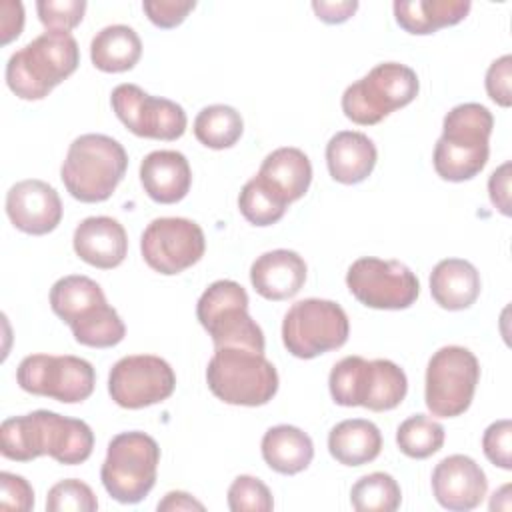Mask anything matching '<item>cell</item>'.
I'll return each mask as SVG.
<instances>
[{
	"label": "cell",
	"mask_w": 512,
	"mask_h": 512,
	"mask_svg": "<svg viewBox=\"0 0 512 512\" xmlns=\"http://www.w3.org/2000/svg\"><path fill=\"white\" fill-rule=\"evenodd\" d=\"M92 448L94 432L84 420L52 410L12 416L0 426V452L14 462L50 456L64 466H76L90 458Z\"/></svg>",
	"instance_id": "cell-1"
},
{
	"label": "cell",
	"mask_w": 512,
	"mask_h": 512,
	"mask_svg": "<svg viewBox=\"0 0 512 512\" xmlns=\"http://www.w3.org/2000/svg\"><path fill=\"white\" fill-rule=\"evenodd\" d=\"M492 112L478 102L454 106L442 122V136L434 146L432 164L448 182H464L478 176L490 156Z\"/></svg>",
	"instance_id": "cell-2"
},
{
	"label": "cell",
	"mask_w": 512,
	"mask_h": 512,
	"mask_svg": "<svg viewBox=\"0 0 512 512\" xmlns=\"http://www.w3.org/2000/svg\"><path fill=\"white\" fill-rule=\"evenodd\" d=\"M80 48L70 32L36 36L16 50L6 64V84L22 100H42L76 72Z\"/></svg>",
	"instance_id": "cell-3"
},
{
	"label": "cell",
	"mask_w": 512,
	"mask_h": 512,
	"mask_svg": "<svg viewBox=\"0 0 512 512\" xmlns=\"http://www.w3.org/2000/svg\"><path fill=\"white\" fill-rule=\"evenodd\" d=\"M128 168L124 146L106 134H82L72 140L60 178L72 198L96 204L108 200Z\"/></svg>",
	"instance_id": "cell-4"
},
{
	"label": "cell",
	"mask_w": 512,
	"mask_h": 512,
	"mask_svg": "<svg viewBox=\"0 0 512 512\" xmlns=\"http://www.w3.org/2000/svg\"><path fill=\"white\" fill-rule=\"evenodd\" d=\"M328 388L332 400L340 406H364L372 412H386L406 398L408 378L392 360L346 356L330 370Z\"/></svg>",
	"instance_id": "cell-5"
},
{
	"label": "cell",
	"mask_w": 512,
	"mask_h": 512,
	"mask_svg": "<svg viewBox=\"0 0 512 512\" xmlns=\"http://www.w3.org/2000/svg\"><path fill=\"white\" fill-rule=\"evenodd\" d=\"M210 392L234 406H264L278 392V372L262 354L246 348H216L206 368Z\"/></svg>",
	"instance_id": "cell-6"
},
{
	"label": "cell",
	"mask_w": 512,
	"mask_h": 512,
	"mask_svg": "<svg viewBox=\"0 0 512 512\" xmlns=\"http://www.w3.org/2000/svg\"><path fill=\"white\" fill-rule=\"evenodd\" d=\"M420 90L416 72L400 62H380L342 94V112L358 126H374L408 106Z\"/></svg>",
	"instance_id": "cell-7"
},
{
	"label": "cell",
	"mask_w": 512,
	"mask_h": 512,
	"mask_svg": "<svg viewBox=\"0 0 512 512\" xmlns=\"http://www.w3.org/2000/svg\"><path fill=\"white\" fill-rule=\"evenodd\" d=\"M160 448L144 432H120L110 444L100 468L106 492L122 504H138L156 484Z\"/></svg>",
	"instance_id": "cell-8"
},
{
	"label": "cell",
	"mask_w": 512,
	"mask_h": 512,
	"mask_svg": "<svg viewBox=\"0 0 512 512\" xmlns=\"http://www.w3.org/2000/svg\"><path fill=\"white\" fill-rule=\"evenodd\" d=\"M196 316L216 348H246L264 354V332L248 314V294L234 280H216L200 296Z\"/></svg>",
	"instance_id": "cell-9"
},
{
	"label": "cell",
	"mask_w": 512,
	"mask_h": 512,
	"mask_svg": "<svg viewBox=\"0 0 512 512\" xmlns=\"http://www.w3.org/2000/svg\"><path fill=\"white\" fill-rule=\"evenodd\" d=\"M348 334V316L344 308L332 300H298L288 308L282 320V342L292 356L302 360L342 348Z\"/></svg>",
	"instance_id": "cell-10"
},
{
	"label": "cell",
	"mask_w": 512,
	"mask_h": 512,
	"mask_svg": "<svg viewBox=\"0 0 512 512\" xmlns=\"http://www.w3.org/2000/svg\"><path fill=\"white\" fill-rule=\"evenodd\" d=\"M480 380V364L464 346H442L426 366L424 400L432 416L456 418L464 414Z\"/></svg>",
	"instance_id": "cell-11"
},
{
	"label": "cell",
	"mask_w": 512,
	"mask_h": 512,
	"mask_svg": "<svg viewBox=\"0 0 512 512\" xmlns=\"http://www.w3.org/2000/svg\"><path fill=\"white\" fill-rule=\"evenodd\" d=\"M16 382L28 394L78 404L94 392L96 372L88 360L78 356L30 354L18 364Z\"/></svg>",
	"instance_id": "cell-12"
},
{
	"label": "cell",
	"mask_w": 512,
	"mask_h": 512,
	"mask_svg": "<svg viewBox=\"0 0 512 512\" xmlns=\"http://www.w3.org/2000/svg\"><path fill=\"white\" fill-rule=\"evenodd\" d=\"M346 286L360 304L376 310L410 308L420 294V282L406 264L374 256L350 264Z\"/></svg>",
	"instance_id": "cell-13"
},
{
	"label": "cell",
	"mask_w": 512,
	"mask_h": 512,
	"mask_svg": "<svg viewBox=\"0 0 512 512\" xmlns=\"http://www.w3.org/2000/svg\"><path fill=\"white\" fill-rule=\"evenodd\" d=\"M144 262L158 274L174 276L194 266L206 250L202 228L188 218L166 216L152 220L140 238Z\"/></svg>",
	"instance_id": "cell-14"
},
{
	"label": "cell",
	"mask_w": 512,
	"mask_h": 512,
	"mask_svg": "<svg viewBox=\"0 0 512 512\" xmlns=\"http://www.w3.org/2000/svg\"><path fill=\"white\" fill-rule=\"evenodd\" d=\"M110 104L118 120L140 138L172 142L186 132L188 118L180 104L152 96L136 84H118Z\"/></svg>",
	"instance_id": "cell-15"
},
{
	"label": "cell",
	"mask_w": 512,
	"mask_h": 512,
	"mask_svg": "<svg viewBox=\"0 0 512 512\" xmlns=\"http://www.w3.org/2000/svg\"><path fill=\"white\" fill-rule=\"evenodd\" d=\"M176 374L172 366L154 354H134L120 358L108 374L112 400L128 410H140L172 396Z\"/></svg>",
	"instance_id": "cell-16"
},
{
	"label": "cell",
	"mask_w": 512,
	"mask_h": 512,
	"mask_svg": "<svg viewBox=\"0 0 512 512\" xmlns=\"http://www.w3.org/2000/svg\"><path fill=\"white\" fill-rule=\"evenodd\" d=\"M6 214L12 226L24 234L42 236L62 220V200L44 180H20L6 194Z\"/></svg>",
	"instance_id": "cell-17"
},
{
	"label": "cell",
	"mask_w": 512,
	"mask_h": 512,
	"mask_svg": "<svg viewBox=\"0 0 512 512\" xmlns=\"http://www.w3.org/2000/svg\"><path fill=\"white\" fill-rule=\"evenodd\" d=\"M486 490V474L470 456H446L436 464L432 472V494L436 502L446 510H474L484 500Z\"/></svg>",
	"instance_id": "cell-18"
},
{
	"label": "cell",
	"mask_w": 512,
	"mask_h": 512,
	"mask_svg": "<svg viewBox=\"0 0 512 512\" xmlns=\"http://www.w3.org/2000/svg\"><path fill=\"white\" fill-rule=\"evenodd\" d=\"M72 246L76 256L86 264L112 270L120 266L128 254V236L116 218L90 216L76 226Z\"/></svg>",
	"instance_id": "cell-19"
},
{
	"label": "cell",
	"mask_w": 512,
	"mask_h": 512,
	"mask_svg": "<svg viewBox=\"0 0 512 512\" xmlns=\"http://www.w3.org/2000/svg\"><path fill=\"white\" fill-rule=\"evenodd\" d=\"M304 258L286 248L260 254L250 266V282L254 290L266 300H288L300 292L306 282Z\"/></svg>",
	"instance_id": "cell-20"
},
{
	"label": "cell",
	"mask_w": 512,
	"mask_h": 512,
	"mask_svg": "<svg viewBox=\"0 0 512 512\" xmlns=\"http://www.w3.org/2000/svg\"><path fill=\"white\" fill-rule=\"evenodd\" d=\"M50 306L72 332L90 324L110 308L100 284L82 274L56 280L50 288Z\"/></svg>",
	"instance_id": "cell-21"
},
{
	"label": "cell",
	"mask_w": 512,
	"mask_h": 512,
	"mask_svg": "<svg viewBox=\"0 0 512 512\" xmlns=\"http://www.w3.org/2000/svg\"><path fill=\"white\" fill-rule=\"evenodd\" d=\"M144 192L158 204H176L192 186V170L178 150H154L140 164Z\"/></svg>",
	"instance_id": "cell-22"
},
{
	"label": "cell",
	"mask_w": 512,
	"mask_h": 512,
	"mask_svg": "<svg viewBox=\"0 0 512 512\" xmlns=\"http://www.w3.org/2000/svg\"><path fill=\"white\" fill-rule=\"evenodd\" d=\"M378 160L374 142L356 130L336 132L326 144V164L332 180L340 184H358L366 180Z\"/></svg>",
	"instance_id": "cell-23"
},
{
	"label": "cell",
	"mask_w": 512,
	"mask_h": 512,
	"mask_svg": "<svg viewBox=\"0 0 512 512\" xmlns=\"http://www.w3.org/2000/svg\"><path fill=\"white\" fill-rule=\"evenodd\" d=\"M482 280L476 266L464 258H444L430 274V294L444 310H466L480 296Z\"/></svg>",
	"instance_id": "cell-24"
},
{
	"label": "cell",
	"mask_w": 512,
	"mask_h": 512,
	"mask_svg": "<svg viewBox=\"0 0 512 512\" xmlns=\"http://www.w3.org/2000/svg\"><path fill=\"white\" fill-rule=\"evenodd\" d=\"M282 200L288 204L300 200L312 182L310 158L292 146L272 150L258 170V174Z\"/></svg>",
	"instance_id": "cell-25"
},
{
	"label": "cell",
	"mask_w": 512,
	"mask_h": 512,
	"mask_svg": "<svg viewBox=\"0 0 512 512\" xmlns=\"http://www.w3.org/2000/svg\"><path fill=\"white\" fill-rule=\"evenodd\" d=\"M394 18L402 30L416 36L434 34L462 22L472 4L468 0H396Z\"/></svg>",
	"instance_id": "cell-26"
},
{
	"label": "cell",
	"mask_w": 512,
	"mask_h": 512,
	"mask_svg": "<svg viewBox=\"0 0 512 512\" xmlns=\"http://www.w3.org/2000/svg\"><path fill=\"white\" fill-rule=\"evenodd\" d=\"M262 458L278 474H298L306 470L314 458L312 438L298 426L278 424L262 436Z\"/></svg>",
	"instance_id": "cell-27"
},
{
	"label": "cell",
	"mask_w": 512,
	"mask_h": 512,
	"mask_svg": "<svg viewBox=\"0 0 512 512\" xmlns=\"http://www.w3.org/2000/svg\"><path fill=\"white\" fill-rule=\"evenodd\" d=\"M382 434L378 426L364 418L338 422L328 434V452L344 466H362L378 458Z\"/></svg>",
	"instance_id": "cell-28"
},
{
	"label": "cell",
	"mask_w": 512,
	"mask_h": 512,
	"mask_svg": "<svg viewBox=\"0 0 512 512\" xmlns=\"http://www.w3.org/2000/svg\"><path fill=\"white\" fill-rule=\"evenodd\" d=\"M142 56V40L134 28L112 24L96 32L90 42V60L100 72L118 74L132 70Z\"/></svg>",
	"instance_id": "cell-29"
},
{
	"label": "cell",
	"mask_w": 512,
	"mask_h": 512,
	"mask_svg": "<svg viewBox=\"0 0 512 512\" xmlns=\"http://www.w3.org/2000/svg\"><path fill=\"white\" fill-rule=\"evenodd\" d=\"M244 132L240 112L228 104H212L202 108L194 118V136L212 150L232 148Z\"/></svg>",
	"instance_id": "cell-30"
},
{
	"label": "cell",
	"mask_w": 512,
	"mask_h": 512,
	"mask_svg": "<svg viewBox=\"0 0 512 512\" xmlns=\"http://www.w3.org/2000/svg\"><path fill=\"white\" fill-rule=\"evenodd\" d=\"M402 502V490L394 476L372 472L356 480L350 490V504L358 512H394Z\"/></svg>",
	"instance_id": "cell-31"
},
{
	"label": "cell",
	"mask_w": 512,
	"mask_h": 512,
	"mask_svg": "<svg viewBox=\"0 0 512 512\" xmlns=\"http://www.w3.org/2000/svg\"><path fill=\"white\" fill-rule=\"evenodd\" d=\"M290 204L282 200L260 176L250 178L238 196L240 214L254 226H272L286 214Z\"/></svg>",
	"instance_id": "cell-32"
},
{
	"label": "cell",
	"mask_w": 512,
	"mask_h": 512,
	"mask_svg": "<svg viewBox=\"0 0 512 512\" xmlns=\"http://www.w3.org/2000/svg\"><path fill=\"white\" fill-rule=\"evenodd\" d=\"M396 444L408 458L424 460L442 448L444 426L426 414H414L398 426Z\"/></svg>",
	"instance_id": "cell-33"
},
{
	"label": "cell",
	"mask_w": 512,
	"mask_h": 512,
	"mask_svg": "<svg viewBox=\"0 0 512 512\" xmlns=\"http://www.w3.org/2000/svg\"><path fill=\"white\" fill-rule=\"evenodd\" d=\"M48 512H94L98 510V498L92 488L76 478L56 482L46 496Z\"/></svg>",
	"instance_id": "cell-34"
},
{
	"label": "cell",
	"mask_w": 512,
	"mask_h": 512,
	"mask_svg": "<svg viewBox=\"0 0 512 512\" xmlns=\"http://www.w3.org/2000/svg\"><path fill=\"white\" fill-rule=\"evenodd\" d=\"M228 508L232 512H270L274 508L272 492L256 476L240 474L228 488Z\"/></svg>",
	"instance_id": "cell-35"
},
{
	"label": "cell",
	"mask_w": 512,
	"mask_h": 512,
	"mask_svg": "<svg viewBox=\"0 0 512 512\" xmlns=\"http://www.w3.org/2000/svg\"><path fill=\"white\" fill-rule=\"evenodd\" d=\"M36 12L46 30L70 32L76 28L86 12L84 0H38Z\"/></svg>",
	"instance_id": "cell-36"
},
{
	"label": "cell",
	"mask_w": 512,
	"mask_h": 512,
	"mask_svg": "<svg viewBox=\"0 0 512 512\" xmlns=\"http://www.w3.org/2000/svg\"><path fill=\"white\" fill-rule=\"evenodd\" d=\"M484 456L498 468H512V422L508 418L492 422L482 434Z\"/></svg>",
	"instance_id": "cell-37"
},
{
	"label": "cell",
	"mask_w": 512,
	"mask_h": 512,
	"mask_svg": "<svg viewBox=\"0 0 512 512\" xmlns=\"http://www.w3.org/2000/svg\"><path fill=\"white\" fill-rule=\"evenodd\" d=\"M196 8L194 0H144L142 10L158 28H176Z\"/></svg>",
	"instance_id": "cell-38"
},
{
	"label": "cell",
	"mask_w": 512,
	"mask_h": 512,
	"mask_svg": "<svg viewBox=\"0 0 512 512\" xmlns=\"http://www.w3.org/2000/svg\"><path fill=\"white\" fill-rule=\"evenodd\" d=\"M0 508L20 512L34 508V490L24 476L0 472Z\"/></svg>",
	"instance_id": "cell-39"
},
{
	"label": "cell",
	"mask_w": 512,
	"mask_h": 512,
	"mask_svg": "<svg viewBox=\"0 0 512 512\" xmlns=\"http://www.w3.org/2000/svg\"><path fill=\"white\" fill-rule=\"evenodd\" d=\"M510 78H512V56L510 54L500 56L486 70V80H484L486 92H488L490 100L502 108H508L512 104Z\"/></svg>",
	"instance_id": "cell-40"
},
{
	"label": "cell",
	"mask_w": 512,
	"mask_h": 512,
	"mask_svg": "<svg viewBox=\"0 0 512 512\" xmlns=\"http://www.w3.org/2000/svg\"><path fill=\"white\" fill-rule=\"evenodd\" d=\"M510 162L498 166L488 178V194L490 202L504 214L510 216Z\"/></svg>",
	"instance_id": "cell-41"
},
{
	"label": "cell",
	"mask_w": 512,
	"mask_h": 512,
	"mask_svg": "<svg viewBox=\"0 0 512 512\" xmlns=\"http://www.w3.org/2000/svg\"><path fill=\"white\" fill-rule=\"evenodd\" d=\"M0 34H2V44L12 42L14 38L20 36L22 26H24V6L22 2L14 0H4L0 2Z\"/></svg>",
	"instance_id": "cell-42"
},
{
	"label": "cell",
	"mask_w": 512,
	"mask_h": 512,
	"mask_svg": "<svg viewBox=\"0 0 512 512\" xmlns=\"http://www.w3.org/2000/svg\"><path fill=\"white\" fill-rule=\"evenodd\" d=\"M312 10L326 24H342L358 10V2L356 0H338V2H330V0H320L318 2V0H314Z\"/></svg>",
	"instance_id": "cell-43"
},
{
	"label": "cell",
	"mask_w": 512,
	"mask_h": 512,
	"mask_svg": "<svg viewBox=\"0 0 512 512\" xmlns=\"http://www.w3.org/2000/svg\"><path fill=\"white\" fill-rule=\"evenodd\" d=\"M158 512H178V510H204V504L192 498L188 492L172 490L158 502Z\"/></svg>",
	"instance_id": "cell-44"
}]
</instances>
